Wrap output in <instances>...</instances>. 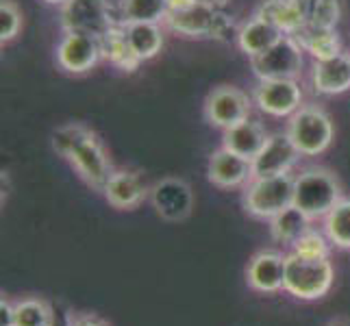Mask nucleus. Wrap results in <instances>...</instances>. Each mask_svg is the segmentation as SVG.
<instances>
[{"mask_svg":"<svg viewBox=\"0 0 350 326\" xmlns=\"http://www.w3.org/2000/svg\"><path fill=\"white\" fill-rule=\"evenodd\" d=\"M126 29V38L129 44L133 48L142 62L146 59H152L161 53V46H163V33L159 24H152V22H135V24H124Z\"/></svg>","mask_w":350,"mask_h":326,"instance_id":"nucleus-23","label":"nucleus"},{"mask_svg":"<svg viewBox=\"0 0 350 326\" xmlns=\"http://www.w3.org/2000/svg\"><path fill=\"white\" fill-rule=\"evenodd\" d=\"M57 316L53 307L42 298H24L14 305L11 326H55Z\"/></svg>","mask_w":350,"mask_h":326,"instance_id":"nucleus-24","label":"nucleus"},{"mask_svg":"<svg viewBox=\"0 0 350 326\" xmlns=\"http://www.w3.org/2000/svg\"><path fill=\"white\" fill-rule=\"evenodd\" d=\"M167 18L165 0H124L122 3V20L124 24L135 22H152L159 24Z\"/></svg>","mask_w":350,"mask_h":326,"instance_id":"nucleus-26","label":"nucleus"},{"mask_svg":"<svg viewBox=\"0 0 350 326\" xmlns=\"http://www.w3.org/2000/svg\"><path fill=\"white\" fill-rule=\"evenodd\" d=\"M265 141H268L265 128L259 122H255V120H248V118L244 122L224 131V148L239 157H246L250 161L261 152Z\"/></svg>","mask_w":350,"mask_h":326,"instance_id":"nucleus-19","label":"nucleus"},{"mask_svg":"<svg viewBox=\"0 0 350 326\" xmlns=\"http://www.w3.org/2000/svg\"><path fill=\"white\" fill-rule=\"evenodd\" d=\"M327 235L335 246L350 248V200H340L324 220Z\"/></svg>","mask_w":350,"mask_h":326,"instance_id":"nucleus-27","label":"nucleus"},{"mask_svg":"<svg viewBox=\"0 0 350 326\" xmlns=\"http://www.w3.org/2000/svg\"><path fill=\"white\" fill-rule=\"evenodd\" d=\"M165 3H167V14H170V11H183V9L194 7L200 0H165Z\"/></svg>","mask_w":350,"mask_h":326,"instance_id":"nucleus-31","label":"nucleus"},{"mask_svg":"<svg viewBox=\"0 0 350 326\" xmlns=\"http://www.w3.org/2000/svg\"><path fill=\"white\" fill-rule=\"evenodd\" d=\"M342 16V7L340 0H316V7L311 11V18L307 24L311 27H327V29H335L337 20Z\"/></svg>","mask_w":350,"mask_h":326,"instance_id":"nucleus-30","label":"nucleus"},{"mask_svg":"<svg viewBox=\"0 0 350 326\" xmlns=\"http://www.w3.org/2000/svg\"><path fill=\"white\" fill-rule=\"evenodd\" d=\"M246 211L255 217L272 220L287 207L294 204V176L276 174V176H252L244 196Z\"/></svg>","mask_w":350,"mask_h":326,"instance_id":"nucleus-4","label":"nucleus"},{"mask_svg":"<svg viewBox=\"0 0 350 326\" xmlns=\"http://www.w3.org/2000/svg\"><path fill=\"white\" fill-rule=\"evenodd\" d=\"M68 326H107V324H103L100 320H96V318L83 316V318H72Z\"/></svg>","mask_w":350,"mask_h":326,"instance_id":"nucleus-32","label":"nucleus"},{"mask_svg":"<svg viewBox=\"0 0 350 326\" xmlns=\"http://www.w3.org/2000/svg\"><path fill=\"white\" fill-rule=\"evenodd\" d=\"M294 255L305 257V259H329V244L320 233L309 231L305 235H300L294 241Z\"/></svg>","mask_w":350,"mask_h":326,"instance_id":"nucleus-28","label":"nucleus"},{"mask_svg":"<svg viewBox=\"0 0 350 326\" xmlns=\"http://www.w3.org/2000/svg\"><path fill=\"white\" fill-rule=\"evenodd\" d=\"M152 204L157 213L167 222L185 220L194 207L191 189L178 178H163L152 187Z\"/></svg>","mask_w":350,"mask_h":326,"instance_id":"nucleus-13","label":"nucleus"},{"mask_svg":"<svg viewBox=\"0 0 350 326\" xmlns=\"http://www.w3.org/2000/svg\"><path fill=\"white\" fill-rule=\"evenodd\" d=\"M105 196L116 209H135L146 198V185L135 172H113L105 185Z\"/></svg>","mask_w":350,"mask_h":326,"instance_id":"nucleus-18","label":"nucleus"},{"mask_svg":"<svg viewBox=\"0 0 350 326\" xmlns=\"http://www.w3.org/2000/svg\"><path fill=\"white\" fill-rule=\"evenodd\" d=\"M285 268L287 257L276 250H263L248 263L246 279L252 289L263 294H274L285 287Z\"/></svg>","mask_w":350,"mask_h":326,"instance_id":"nucleus-14","label":"nucleus"},{"mask_svg":"<svg viewBox=\"0 0 350 326\" xmlns=\"http://www.w3.org/2000/svg\"><path fill=\"white\" fill-rule=\"evenodd\" d=\"M298 148L289 135H272L265 141L261 152L252 159V176H276V174H287L298 161Z\"/></svg>","mask_w":350,"mask_h":326,"instance_id":"nucleus-12","label":"nucleus"},{"mask_svg":"<svg viewBox=\"0 0 350 326\" xmlns=\"http://www.w3.org/2000/svg\"><path fill=\"white\" fill-rule=\"evenodd\" d=\"M53 146L77 167L83 180H88L96 189H105L107 180L111 178L113 172L100 141L96 139L92 131L81 124L62 126L53 135Z\"/></svg>","mask_w":350,"mask_h":326,"instance_id":"nucleus-1","label":"nucleus"},{"mask_svg":"<svg viewBox=\"0 0 350 326\" xmlns=\"http://www.w3.org/2000/svg\"><path fill=\"white\" fill-rule=\"evenodd\" d=\"M44 3H48V5H66V3H70V0H44Z\"/></svg>","mask_w":350,"mask_h":326,"instance_id":"nucleus-34","label":"nucleus"},{"mask_svg":"<svg viewBox=\"0 0 350 326\" xmlns=\"http://www.w3.org/2000/svg\"><path fill=\"white\" fill-rule=\"evenodd\" d=\"M22 27V16L20 9L11 3V0H3L0 3V42L7 44L16 38Z\"/></svg>","mask_w":350,"mask_h":326,"instance_id":"nucleus-29","label":"nucleus"},{"mask_svg":"<svg viewBox=\"0 0 350 326\" xmlns=\"http://www.w3.org/2000/svg\"><path fill=\"white\" fill-rule=\"evenodd\" d=\"M209 178L213 185L231 189L239 187L244 183L252 180V161L246 157H239L231 150H218L213 152L211 161H209Z\"/></svg>","mask_w":350,"mask_h":326,"instance_id":"nucleus-15","label":"nucleus"},{"mask_svg":"<svg viewBox=\"0 0 350 326\" xmlns=\"http://www.w3.org/2000/svg\"><path fill=\"white\" fill-rule=\"evenodd\" d=\"M62 24L66 31L88 33L98 40L116 27L107 0H70L64 5Z\"/></svg>","mask_w":350,"mask_h":326,"instance_id":"nucleus-7","label":"nucleus"},{"mask_svg":"<svg viewBox=\"0 0 350 326\" xmlns=\"http://www.w3.org/2000/svg\"><path fill=\"white\" fill-rule=\"evenodd\" d=\"M313 87L320 94H342L350 90V57L340 53L313 66Z\"/></svg>","mask_w":350,"mask_h":326,"instance_id":"nucleus-16","label":"nucleus"},{"mask_svg":"<svg viewBox=\"0 0 350 326\" xmlns=\"http://www.w3.org/2000/svg\"><path fill=\"white\" fill-rule=\"evenodd\" d=\"M333 279L335 272L329 259H305L292 252L287 257L283 289L300 300H318L327 296Z\"/></svg>","mask_w":350,"mask_h":326,"instance_id":"nucleus-3","label":"nucleus"},{"mask_svg":"<svg viewBox=\"0 0 350 326\" xmlns=\"http://www.w3.org/2000/svg\"><path fill=\"white\" fill-rule=\"evenodd\" d=\"M200 3H207V5H211V7H218V5H224L226 0H200Z\"/></svg>","mask_w":350,"mask_h":326,"instance_id":"nucleus-33","label":"nucleus"},{"mask_svg":"<svg viewBox=\"0 0 350 326\" xmlns=\"http://www.w3.org/2000/svg\"><path fill=\"white\" fill-rule=\"evenodd\" d=\"M340 200V183L327 170L311 167L294 178V207L303 211L309 220L327 217Z\"/></svg>","mask_w":350,"mask_h":326,"instance_id":"nucleus-2","label":"nucleus"},{"mask_svg":"<svg viewBox=\"0 0 350 326\" xmlns=\"http://www.w3.org/2000/svg\"><path fill=\"white\" fill-rule=\"evenodd\" d=\"M296 42L303 46V51L311 53L316 57V62H322V59H331L335 55H340V38H337L335 29H327V27H307L300 29L296 35Z\"/></svg>","mask_w":350,"mask_h":326,"instance_id":"nucleus-20","label":"nucleus"},{"mask_svg":"<svg viewBox=\"0 0 350 326\" xmlns=\"http://www.w3.org/2000/svg\"><path fill=\"white\" fill-rule=\"evenodd\" d=\"M165 24L172 31L187 35V38H202V35H220L224 27V16L207 3H196L183 11H170Z\"/></svg>","mask_w":350,"mask_h":326,"instance_id":"nucleus-11","label":"nucleus"},{"mask_svg":"<svg viewBox=\"0 0 350 326\" xmlns=\"http://www.w3.org/2000/svg\"><path fill=\"white\" fill-rule=\"evenodd\" d=\"M103 57L100 40L88 33H77V31H66L62 44L57 48V62L66 72L72 74H83L90 72L98 59Z\"/></svg>","mask_w":350,"mask_h":326,"instance_id":"nucleus-8","label":"nucleus"},{"mask_svg":"<svg viewBox=\"0 0 350 326\" xmlns=\"http://www.w3.org/2000/svg\"><path fill=\"white\" fill-rule=\"evenodd\" d=\"M204 113H207V120L213 126H220L226 131L248 118V96L235 87H218L209 94L207 105H204Z\"/></svg>","mask_w":350,"mask_h":326,"instance_id":"nucleus-10","label":"nucleus"},{"mask_svg":"<svg viewBox=\"0 0 350 326\" xmlns=\"http://www.w3.org/2000/svg\"><path fill=\"white\" fill-rule=\"evenodd\" d=\"M257 16L270 20L287 35H296L300 29L307 27V18L294 0H265Z\"/></svg>","mask_w":350,"mask_h":326,"instance_id":"nucleus-22","label":"nucleus"},{"mask_svg":"<svg viewBox=\"0 0 350 326\" xmlns=\"http://www.w3.org/2000/svg\"><path fill=\"white\" fill-rule=\"evenodd\" d=\"M252 70L261 81L296 79L303 72V46L296 42V38L285 35L270 51L252 57Z\"/></svg>","mask_w":350,"mask_h":326,"instance_id":"nucleus-6","label":"nucleus"},{"mask_svg":"<svg viewBox=\"0 0 350 326\" xmlns=\"http://www.w3.org/2000/svg\"><path fill=\"white\" fill-rule=\"evenodd\" d=\"M270 231L272 237L276 241H281V244H294L300 235H305L309 231V217L292 204V207H287L285 211L272 217Z\"/></svg>","mask_w":350,"mask_h":326,"instance_id":"nucleus-25","label":"nucleus"},{"mask_svg":"<svg viewBox=\"0 0 350 326\" xmlns=\"http://www.w3.org/2000/svg\"><path fill=\"white\" fill-rule=\"evenodd\" d=\"M287 135L300 154L316 157L331 146L333 122L320 107H300L289 120Z\"/></svg>","mask_w":350,"mask_h":326,"instance_id":"nucleus-5","label":"nucleus"},{"mask_svg":"<svg viewBox=\"0 0 350 326\" xmlns=\"http://www.w3.org/2000/svg\"><path fill=\"white\" fill-rule=\"evenodd\" d=\"M333 326H337V324H333Z\"/></svg>","mask_w":350,"mask_h":326,"instance_id":"nucleus-35","label":"nucleus"},{"mask_svg":"<svg viewBox=\"0 0 350 326\" xmlns=\"http://www.w3.org/2000/svg\"><path fill=\"white\" fill-rule=\"evenodd\" d=\"M283 38H285L283 31L276 27V24H272L270 20H265L261 16H255L250 22H246L237 33L239 48L250 59L265 53V51H270V48L276 42H281Z\"/></svg>","mask_w":350,"mask_h":326,"instance_id":"nucleus-17","label":"nucleus"},{"mask_svg":"<svg viewBox=\"0 0 350 326\" xmlns=\"http://www.w3.org/2000/svg\"><path fill=\"white\" fill-rule=\"evenodd\" d=\"M255 100L261 111L274 118L294 116L300 103H303V90L296 79H279V81H261L255 92Z\"/></svg>","mask_w":350,"mask_h":326,"instance_id":"nucleus-9","label":"nucleus"},{"mask_svg":"<svg viewBox=\"0 0 350 326\" xmlns=\"http://www.w3.org/2000/svg\"><path fill=\"white\" fill-rule=\"evenodd\" d=\"M100 48H103V57L109 59L113 66H118L124 72L137 70V66L142 64V59L133 53L124 27H113L107 31L100 38Z\"/></svg>","mask_w":350,"mask_h":326,"instance_id":"nucleus-21","label":"nucleus"}]
</instances>
